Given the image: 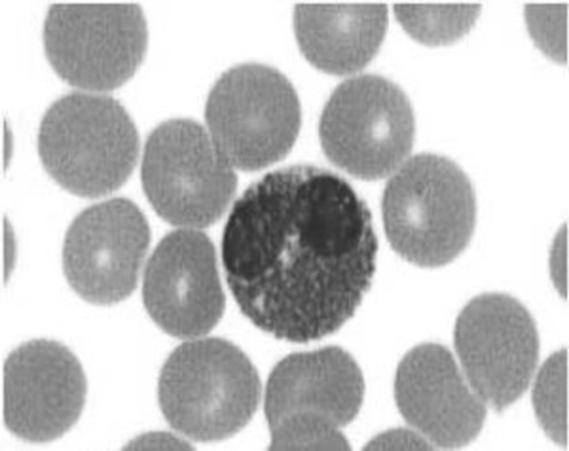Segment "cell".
Listing matches in <instances>:
<instances>
[{"label": "cell", "mask_w": 569, "mask_h": 451, "mask_svg": "<svg viewBox=\"0 0 569 451\" xmlns=\"http://www.w3.org/2000/svg\"><path fill=\"white\" fill-rule=\"evenodd\" d=\"M376 254L369 206L350 182L313 166L251 184L222 233V265L241 313L295 343L335 334L356 315Z\"/></svg>", "instance_id": "obj_1"}, {"label": "cell", "mask_w": 569, "mask_h": 451, "mask_svg": "<svg viewBox=\"0 0 569 451\" xmlns=\"http://www.w3.org/2000/svg\"><path fill=\"white\" fill-rule=\"evenodd\" d=\"M383 225L397 254L421 268L447 265L466 251L477 225V196L452 160L405 161L383 190Z\"/></svg>", "instance_id": "obj_2"}, {"label": "cell", "mask_w": 569, "mask_h": 451, "mask_svg": "<svg viewBox=\"0 0 569 451\" xmlns=\"http://www.w3.org/2000/svg\"><path fill=\"white\" fill-rule=\"evenodd\" d=\"M259 372L220 338L182 343L163 364L158 399L169 425L198 442L233 437L259 408Z\"/></svg>", "instance_id": "obj_3"}, {"label": "cell", "mask_w": 569, "mask_h": 451, "mask_svg": "<svg viewBox=\"0 0 569 451\" xmlns=\"http://www.w3.org/2000/svg\"><path fill=\"white\" fill-rule=\"evenodd\" d=\"M39 156L59 187L96 200L130 179L139 160V133L117 99L71 93L42 118Z\"/></svg>", "instance_id": "obj_4"}, {"label": "cell", "mask_w": 569, "mask_h": 451, "mask_svg": "<svg viewBox=\"0 0 569 451\" xmlns=\"http://www.w3.org/2000/svg\"><path fill=\"white\" fill-rule=\"evenodd\" d=\"M206 122L232 168L259 171L291 152L302 110L284 74L266 64L247 63L217 80L209 93Z\"/></svg>", "instance_id": "obj_5"}, {"label": "cell", "mask_w": 569, "mask_h": 451, "mask_svg": "<svg viewBox=\"0 0 569 451\" xmlns=\"http://www.w3.org/2000/svg\"><path fill=\"white\" fill-rule=\"evenodd\" d=\"M415 136V110L407 93L376 74L338 86L319 122L325 156L362 181L386 179L401 168Z\"/></svg>", "instance_id": "obj_6"}, {"label": "cell", "mask_w": 569, "mask_h": 451, "mask_svg": "<svg viewBox=\"0 0 569 451\" xmlns=\"http://www.w3.org/2000/svg\"><path fill=\"white\" fill-rule=\"evenodd\" d=\"M150 206L166 222L208 228L236 196L238 177L200 123L171 120L150 133L141 168Z\"/></svg>", "instance_id": "obj_7"}, {"label": "cell", "mask_w": 569, "mask_h": 451, "mask_svg": "<svg viewBox=\"0 0 569 451\" xmlns=\"http://www.w3.org/2000/svg\"><path fill=\"white\" fill-rule=\"evenodd\" d=\"M149 29L139 4H52L44 23L46 58L67 84L112 91L141 67Z\"/></svg>", "instance_id": "obj_8"}, {"label": "cell", "mask_w": 569, "mask_h": 451, "mask_svg": "<svg viewBox=\"0 0 569 451\" xmlns=\"http://www.w3.org/2000/svg\"><path fill=\"white\" fill-rule=\"evenodd\" d=\"M453 342L472 391L499 412L528 391L539 362V332L515 298L471 300L458 317Z\"/></svg>", "instance_id": "obj_9"}, {"label": "cell", "mask_w": 569, "mask_h": 451, "mask_svg": "<svg viewBox=\"0 0 569 451\" xmlns=\"http://www.w3.org/2000/svg\"><path fill=\"white\" fill-rule=\"evenodd\" d=\"M149 245V222L133 201L114 198L90 207L67 232V281L93 305L122 302L136 290Z\"/></svg>", "instance_id": "obj_10"}, {"label": "cell", "mask_w": 569, "mask_h": 451, "mask_svg": "<svg viewBox=\"0 0 569 451\" xmlns=\"http://www.w3.org/2000/svg\"><path fill=\"white\" fill-rule=\"evenodd\" d=\"M86 393L82 364L63 343H23L2 368L4 425L29 442L59 439L82 415Z\"/></svg>", "instance_id": "obj_11"}, {"label": "cell", "mask_w": 569, "mask_h": 451, "mask_svg": "<svg viewBox=\"0 0 569 451\" xmlns=\"http://www.w3.org/2000/svg\"><path fill=\"white\" fill-rule=\"evenodd\" d=\"M142 300L169 335L194 340L209 334L227 308L211 239L196 230L166 235L144 270Z\"/></svg>", "instance_id": "obj_12"}, {"label": "cell", "mask_w": 569, "mask_h": 451, "mask_svg": "<svg viewBox=\"0 0 569 451\" xmlns=\"http://www.w3.org/2000/svg\"><path fill=\"white\" fill-rule=\"evenodd\" d=\"M395 400L410 427L437 448H463L485 425L486 402L467 385L453 354L437 343L412 349L397 368Z\"/></svg>", "instance_id": "obj_13"}, {"label": "cell", "mask_w": 569, "mask_h": 451, "mask_svg": "<svg viewBox=\"0 0 569 451\" xmlns=\"http://www.w3.org/2000/svg\"><path fill=\"white\" fill-rule=\"evenodd\" d=\"M365 380L356 359L340 348L284 357L266 385L264 410L270 427L297 412L350 425L361 410Z\"/></svg>", "instance_id": "obj_14"}, {"label": "cell", "mask_w": 569, "mask_h": 451, "mask_svg": "<svg viewBox=\"0 0 569 451\" xmlns=\"http://www.w3.org/2000/svg\"><path fill=\"white\" fill-rule=\"evenodd\" d=\"M388 4H297L295 34L300 52L319 71L356 74L375 59L388 32Z\"/></svg>", "instance_id": "obj_15"}, {"label": "cell", "mask_w": 569, "mask_h": 451, "mask_svg": "<svg viewBox=\"0 0 569 451\" xmlns=\"http://www.w3.org/2000/svg\"><path fill=\"white\" fill-rule=\"evenodd\" d=\"M402 29L426 46L452 44L471 31L479 20L480 4H395Z\"/></svg>", "instance_id": "obj_16"}, {"label": "cell", "mask_w": 569, "mask_h": 451, "mask_svg": "<svg viewBox=\"0 0 569 451\" xmlns=\"http://www.w3.org/2000/svg\"><path fill=\"white\" fill-rule=\"evenodd\" d=\"M568 351L552 354L537 378L533 407L547 434L555 442L568 445V418H566V383H568Z\"/></svg>", "instance_id": "obj_17"}, {"label": "cell", "mask_w": 569, "mask_h": 451, "mask_svg": "<svg viewBox=\"0 0 569 451\" xmlns=\"http://www.w3.org/2000/svg\"><path fill=\"white\" fill-rule=\"evenodd\" d=\"M270 429L272 450H350L340 427L318 413H291Z\"/></svg>", "instance_id": "obj_18"}, {"label": "cell", "mask_w": 569, "mask_h": 451, "mask_svg": "<svg viewBox=\"0 0 569 451\" xmlns=\"http://www.w3.org/2000/svg\"><path fill=\"white\" fill-rule=\"evenodd\" d=\"M526 20L530 21L531 34L536 37L541 50L549 53L555 61H566V42L558 39V13L550 12V7L526 8Z\"/></svg>", "instance_id": "obj_19"}, {"label": "cell", "mask_w": 569, "mask_h": 451, "mask_svg": "<svg viewBox=\"0 0 569 451\" xmlns=\"http://www.w3.org/2000/svg\"><path fill=\"white\" fill-rule=\"evenodd\" d=\"M372 448H402V450L405 448H423V450H429V448H433V444H427V442L420 440V437H416L412 432L393 431L378 437L375 442H370L367 445V450H372Z\"/></svg>", "instance_id": "obj_20"}]
</instances>
